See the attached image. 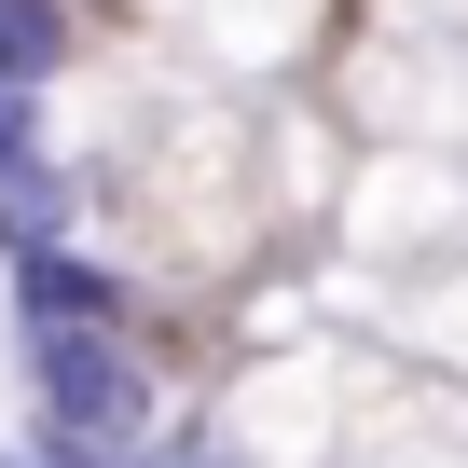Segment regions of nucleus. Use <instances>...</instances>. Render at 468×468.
<instances>
[{
  "mask_svg": "<svg viewBox=\"0 0 468 468\" xmlns=\"http://www.w3.org/2000/svg\"><path fill=\"white\" fill-rule=\"evenodd\" d=\"M15 345H28V441L42 454H138V441H165V372H152L138 317L15 331Z\"/></svg>",
  "mask_w": 468,
  "mask_h": 468,
  "instance_id": "nucleus-1",
  "label": "nucleus"
},
{
  "mask_svg": "<svg viewBox=\"0 0 468 468\" xmlns=\"http://www.w3.org/2000/svg\"><path fill=\"white\" fill-rule=\"evenodd\" d=\"M15 262V331H97V317H138V290L83 249V234H42V249H0Z\"/></svg>",
  "mask_w": 468,
  "mask_h": 468,
  "instance_id": "nucleus-2",
  "label": "nucleus"
},
{
  "mask_svg": "<svg viewBox=\"0 0 468 468\" xmlns=\"http://www.w3.org/2000/svg\"><path fill=\"white\" fill-rule=\"evenodd\" d=\"M69 83V0H0V97Z\"/></svg>",
  "mask_w": 468,
  "mask_h": 468,
  "instance_id": "nucleus-3",
  "label": "nucleus"
},
{
  "mask_svg": "<svg viewBox=\"0 0 468 468\" xmlns=\"http://www.w3.org/2000/svg\"><path fill=\"white\" fill-rule=\"evenodd\" d=\"M0 468H56V454H42V441H0Z\"/></svg>",
  "mask_w": 468,
  "mask_h": 468,
  "instance_id": "nucleus-4",
  "label": "nucleus"
}]
</instances>
